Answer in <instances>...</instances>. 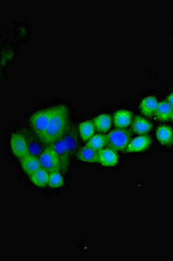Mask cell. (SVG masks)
Segmentation results:
<instances>
[{"label": "cell", "mask_w": 173, "mask_h": 261, "mask_svg": "<svg viewBox=\"0 0 173 261\" xmlns=\"http://www.w3.org/2000/svg\"><path fill=\"white\" fill-rule=\"evenodd\" d=\"M154 115L160 121L170 120L173 119V107L165 100L159 102Z\"/></svg>", "instance_id": "obj_13"}, {"label": "cell", "mask_w": 173, "mask_h": 261, "mask_svg": "<svg viewBox=\"0 0 173 261\" xmlns=\"http://www.w3.org/2000/svg\"><path fill=\"white\" fill-rule=\"evenodd\" d=\"M156 138L163 147H171L173 145V130L169 125H161L156 132Z\"/></svg>", "instance_id": "obj_12"}, {"label": "cell", "mask_w": 173, "mask_h": 261, "mask_svg": "<svg viewBox=\"0 0 173 261\" xmlns=\"http://www.w3.org/2000/svg\"><path fill=\"white\" fill-rule=\"evenodd\" d=\"M94 123L93 120H85L81 122L79 125V134L80 138L84 141H87L95 134Z\"/></svg>", "instance_id": "obj_18"}, {"label": "cell", "mask_w": 173, "mask_h": 261, "mask_svg": "<svg viewBox=\"0 0 173 261\" xmlns=\"http://www.w3.org/2000/svg\"><path fill=\"white\" fill-rule=\"evenodd\" d=\"M166 101L168 102V103H169V104H170L173 107V92H171V93L169 94V96L167 97Z\"/></svg>", "instance_id": "obj_21"}, {"label": "cell", "mask_w": 173, "mask_h": 261, "mask_svg": "<svg viewBox=\"0 0 173 261\" xmlns=\"http://www.w3.org/2000/svg\"><path fill=\"white\" fill-rule=\"evenodd\" d=\"M53 146L56 153L58 154L60 160L62 162L63 170L67 169L69 165V158L72 154V150L75 147V141H74V137H72L71 135L65 136L61 139L60 141H57Z\"/></svg>", "instance_id": "obj_5"}, {"label": "cell", "mask_w": 173, "mask_h": 261, "mask_svg": "<svg viewBox=\"0 0 173 261\" xmlns=\"http://www.w3.org/2000/svg\"><path fill=\"white\" fill-rule=\"evenodd\" d=\"M159 102L157 101V98L154 96H148L141 100L139 104V110L141 113L145 117H151L155 114L157 110V105Z\"/></svg>", "instance_id": "obj_11"}, {"label": "cell", "mask_w": 173, "mask_h": 261, "mask_svg": "<svg viewBox=\"0 0 173 261\" xmlns=\"http://www.w3.org/2000/svg\"><path fill=\"white\" fill-rule=\"evenodd\" d=\"M64 183H65L64 177L60 172L50 173L49 181H48L49 187H51V188H59L64 185Z\"/></svg>", "instance_id": "obj_20"}, {"label": "cell", "mask_w": 173, "mask_h": 261, "mask_svg": "<svg viewBox=\"0 0 173 261\" xmlns=\"http://www.w3.org/2000/svg\"><path fill=\"white\" fill-rule=\"evenodd\" d=\"M20 162L24 173L28 177L42 167L40 164V158L32 154H27V156L20 160Z\"/></svg>", "instance_id": "obj_10"}, {"label": "cell", "mask_w": 173, "mask_h": 261, "mask_svg": "<svg viewBox=\"0 0 173 261\" xmlns=\"http://www.w3.org/2000/svg\"><path fill=\"white\" fill-rule=\"evenodd\" d=\"M39 158H40L41 167L46 171H48L49 173L61 172V170H63L62 162L53 146H48L46 147Z\"/></svg>", "instance_id": "obj_4"}, {"label": "cell", "mask_w": 173, "mask_h": 261, "mask_svg": "<svg viewBox=\"0 0 173 261\" xmlns=\"http://www.w3.org/2000/svg\"><path fill=\"white\" fill-rule=\"evenodd\" d=\"M98 153L91 147L85 146L78 151L77 157L80 161L86 163H98Z\"/></svg>", "instance_id": "obj_15"}, {"label": "cell", "mask_w": 173, "mask_h": 261, "mask_svg": "<svg viewBox=\"0 0 173 261\" xmlns=\"http://www.w3.org/2000/svg\"><path fill=\"white\" fill-rule=\"evenodd\" d=\"M50 173L43 167L33 173L31 176H29L31 181L39 187H46L48 186L49 181Z\"/></svg>", "instance_id": "obj_16"}, {"label": "cell", "mask_w": 173, "mask_h": 261, "mask_svg": "<svg viewBox=\"0 0 173 261\" xmlns=\"http://www.w3.org/2000/svg\"><path fill=\"white\" fill-rule=\"evenodd\" d=\"M69 124L68 107L65 104H59L53 119L44 134L39 138L40 142L48 147L60 141L68 133Z\"/></svg>", "instance_id": "obj_1"}, {"label": "cell", "mask_w": 173, "mask_h": 261, "mask_svg": "<svg viewBox=\"0 0 173 261\" xmlns=\"http://www.w3.org/2000/svg\"><path fill=\"white\" fill-rule=\"evenodd\" d=\"M93 123H94L96 129L104 134L107 133L108 130L111 129V124H113L111 115L105 114V113L98 115L95 117L93 119Z\"/></svg>", "instance_id": "obj_17"}, {"label": "cell", "mask_w": 173, "mask_h": 261, "mask_svg": "<svg viewBox=\"0 0 173 261\" xmlns=\"http://www.w3.org/2000/svg\"><path fill=\"white\" fill-rule=\"evenodd\" d=\"M132 112L127 109H121L116 111L112 116V123L118 129H126L132 124Z\"/></svg>", "instance_id": "obj_9"}, {"label": "cell", "mask_w": 173, "mask_h": 261, "mask_svg": "<svg viewBox=\"0 0 173 261\" xmlns=\"http://www.w3.org/2000/svg\"><path fill=\"white\" fill-rule=\"evenodd\" d=\"M119 162V156L116 151L105 147L102 150L98 151V164L102 167H116Z\"/></svg>", "instance_id": "obj_7"}, {"label": "cell", "mask_w": 173, "mask_h": 261, "mask_svg": "<svg viewBox=\"0 0 173 261\" xmlns=\"http://www.w3.org/2000/svg\"><path fill=\"white\" fill-rule=\"evenodd\" d=\"M151 128H152V125L144 117L137 116L132 121L131 129L134 134H138V135H146L151 130Z\"/></svg>", "instance_id": "obj_14"}, {"label": "cell", "mask_w": 173, "mask_h": 261, "mask_svg": "<svg viewBox=\"0 0 173 261\" xmlns=\"http://www.w3.org/2000/svg\"><path fill=\"white\" fill-rule=\"evenodd\" d=\"M107 147L116 152L125 151L131 141V134L127 129H115L106 135Z\"/></svg>", "instance_id": "obj_3"}, {"label": "cell", "mask_w": 173, "mask_h": 261, "mask_svg": "<svg viewBox=\"0 0 173 261\" xmlns=\"http://www.w3.org/2000/svg\"><path fill=\"white\" fill-rule=\"evenodd\" d=\"M11 151L12 154L16 157L17 159L21 160L27 154H31L29 149V144L23 134L15 133L11 136Z\"/></svg>", "instance_id": "obj_6"}, {"label": "cell", "mask_w": 173, "mask_h": 261, "mask_svg": "<svg viewBox=\"0 0 173 261\" xmlns=\"http://www.w3.org/2000/svg\"><path fill=\"white\" fill-rule=\"evenodd\" d=\"M150 144H151V139L149 135H147V134L146 135H140V136L134 138L133 140L130 141V143L125 149V152L129 154L144 153L149 149Z\"/></svg>", "instance_id": "obj_8"}, {"label": "cell", "mask_w": 173, "mask_h": 261, "mask_svg": "<svg viewBox=\"0 0 173 261\" xmlns=\"http://www.w3.org/2000/svg\"><path fill=\"white\" fill-rule=\"evenodd\" d=\"M86 146L92 148L93 150L98 151L104 149L107 147V141H106V135L104 134H94L87 142Z\"/></svg>", "instance_id": "obj_19"}, {"label": "cell", "mask_w": 173, "mask_h": 261, "mask_svg": "<svg viewBox=\"0 0 173 261\" xmlns=\"http://www.w3.org/2000/svg\"><path fill=\"white\" fill-rule=\"evenodd\" d=\"M57 109L58 105L42 109L32 115L30 119V124L37 137L40 138L44 134L50 122L53 119V116L55 115Z\"/></svg>", "instance_id": "obj_2"}]
</instances>
